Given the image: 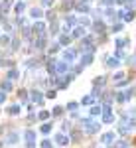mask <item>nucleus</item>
I'll return each mask as SVG.
<instances>
[{
    "label": "nucleus",
    "instance_id": "obj_1",
    "mask_svg": "<svg viewBox=\"0 0 136 148\" xmlns=\"http://www.w3.org/2000/svg\"><path fill=\"white\" fill-rule=\"evenodd\" d=\"M81 125H83V128H85V132H87V134H95V132H99V128H101V123L91 121V119H83V121H81Z\"/></svg>",
    "mask_w": 136,
    "mask_h": 148
},
{
    "label": "nucleus",
    "instance_id": "obj_2",
    "mask_svg": "<svg viewBox=\"0 0 136 148\" xmlns=\"http://www.w3.org/2000/svg\"><path fill=\"white\" fill-rule=\"evenodd\" d=\"M103 61H105V67H107V69H118L122 59H118L116 56H105V57H103Z\"/></svg>",
    "mask_w": 136,
    "mask_h": 148
},
{
    "label": "nucleus",
    "instance_id": "obj_3",
    "mask_svg": "<svg viewBox=\"0 0 136 148\" xmlns=\"http://www.w3.org/2000/svg\"><path fill=\"white\" fill-rule=\"evenodd\" d=\"M114 140H116V134H114L113 130H111V132H105V134H101V142L105 144V146H113Z\"/></svg>",
    "mask_w": 136,
    "mask_h": 148
},
{
    "label": "nucleus",
    "instance_id": "obj_4",
    "mask_svg": "<svg viewBox=\"0 0 136 148\" xmlns=\"http://www.w3.org/2000/svg\"><path fill=\"white\" fill-rule=\"evenodd\" d=\"M130 46V38H116L114 40V47L116 49H126Z\"/></svg>",
    "mask_w": 136,
    "mask_h": 148
},
{
    "label": "nucleus",
    "instance_id": "obj_5",
    "mask_svg": "<svg viewBox=\"0 0 136 148\" xmlns=\"http://www.w3.org/2000/svg\"><path fill=\"white\" fill-rule=\"evenodd\" d=\"M105 85H107V77H105V75H97V77L93 79V87L105 89Z\"/></svg>",
    "mask_w": 136,
    "mask_h": 148
},
{
    "label": "nucleus",
    "instance_id": "obj_6",
    "mask_svg": "<svg viewBox=\"0 0 136 148\" xmlns=\"http://www.w3.org/2000/svg\"><path fill=\"white\" fill-rule=\"evenodd\" d=\"M73 38H85L87 36V30H85V26H75V30H73Z\"/></svg>",
    "mask_w": 136,
    "mask_h": 148
},
{
    "label": "nucleus",
    "instance_id": "obj_7",
    "mask_svg": "<svg viewBox=\"0 0 136 148\" xmlns=\"http://www.w3.org/2000/svg\"><path fill=\"white\" fill-rule=\"evenodd\" d=\"M122 28H124V22H114L113 26L109 28V32H111V34H120Z\"/></svg>",
    "mask_w": 136,
    "mask_h": 148
},
{
    "label": "nucleus",
    "instance_id": "obj_8",
    "mask_svg": "<svg viewBox=\"0 0 136 148\" xmlns=\"http://www.w3.org/2000/svg\"><path fill=\"white\" fill-rule=\"evenodd\" d=\"M93 59H95V57H93V53L85 51V53H83V57H81V63L87 67V65H91V63H93Z\"/></svg>",
    "mask_w": 136,
    "mask_h": 148
},
{
    "label": "nucleus",
    "instance_id": "obj_9",
    "mask_svg": "<svg viewBox=\"0 0 136 148\" xmlns=\"http://www.w3.org/2000/svg\"><path fill=\"white\" fill-rule=\"evenodd\" d=\"M114 103H128L126 101V95H124V91H114Z\"/></svg>",
    "mask_w": 136,
    "mask_h": 148
},
{
    "label": "nucleus",
    "instance_id": "obj_10",
    "mask_svg": "<svg viewBox=\"0 0 136 148\" xmlns=\"http://www.w3.org/2000/svg\"><path fill=\"white\" fill-rule=\"evenodd\" d=\"M89 113H91V116H101L103 114V105H93Z\"/></svg>",
    "mask_w": 136,
    "mask_h": 148
},
{
    "label": "nucleus",
    "instance_id": "obj_11",
    "mask_svg": "<svg viewBox=\"0 0 136 148\" xmlns=\"http://www.w3.org/2000/svg\"><path fill=\"white\" fill-rule=\"evenodd\" d=\"M124 95H126V101L134 99V97H136V87H134V85H130V87H128V89L124 91Z\"/></svg>",
    "mask_w": 136,
    "mask_h": 148
},
{
    "label": "nucleus",
    "instance_id": "obj_12",
    "mask_svg": "<svg viewBox=\"0 0 136 148\" xmlns=\"http://www.w3.org/2000/svg\"><path fill=\"white\" fill-rule=\"evenodd\" d=\"M136 18V10H128L126 8V14H124V18H122V22H132Z\"/></svg>",
    "mask_w": 136,
    "mask_h": 148
},
{
    "label": "nucleus",
    "instance_id": "obj_13",
    "mask_svg": "<svg viewBox=\"0 0 136 148\" xmlns=\"http://www.w3.org/2000/svg\"><path fill=\"white\" fill-rule=\"evenodd\" d=\"M57 144H61V146H65V144H69V136L67 134H57Z\"/></svg>",
    "mask_w": 136,
    "mask_h": 148
},
{
    "label": "nucleus",
    "instance_id": "obj_14",
    "mask_svg": "<svg viewBox=\"0 0 136 148\" xmlns=\"http://www.w3.org/2000/svg\"><path fill=\"white\" fill-rule=\"evenodd\" d=\"M61 113H63V109H61V107H55V109H53V114H55V116H59Z\"/></svg>",
    "mask_w": 136,
    "mask_h": 148
},
{
    "label": "nucleus",
    "instance_id": "obj_15",
    "mask_svg": "<svg viewBox=\"0 0 136 148\" xmlns=\"http://www.w3.org/2000/svg\"><path fill=\"white\" fill-rule=\"evenodd\" d=\"M32 16L34 18H40V10H32Z\"/></svg>",
    "mask_w": 136,
    "mask_h": 148
},
{
    "label": "nucleus",
    "instance_id": "obj_16",
    "mask_svg": "<svg viewBox=\"0 0 136 148\" xmlns=\"http://www.w3.org/2000/svg\"><path fill=\"white\" fill-rule=\"evenodd\" d=\"M83 2H87V4H91V2H93V0H83Z\"/></svg>",
    "mask_w": 136,
    "mask_h": 148
}]
</instances>
